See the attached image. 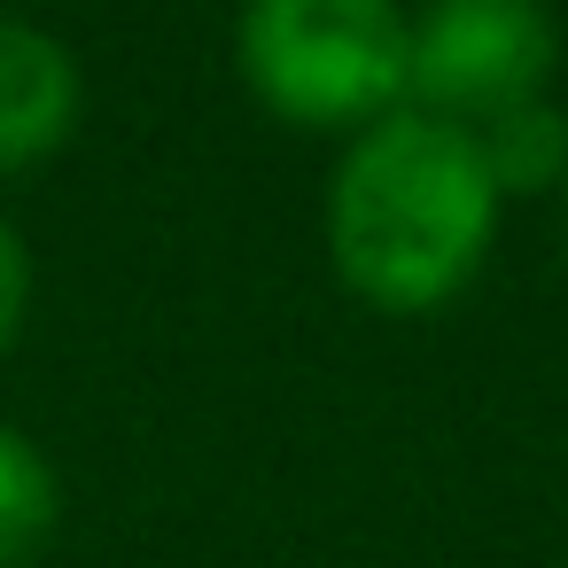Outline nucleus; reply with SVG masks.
Returning <instances> with one entry per match:
<instances>
[{"label":"nucleus","mask_w":568,"mask_h":568,"mask_svg":"<svg viewBox=\"0 0 568 568\" xmlns=\"http://www.w3.org/2000/svg\"><path fill=\"white\" fill-rule=\"evenodd\" d=\"M79 55L24 17H0V172H32L79 133Z\"/></svg>","instance_id":"4"},{"label":"nucleus","mask_w":568,"mask_h":568,"mask_svg":"<svg viewBox=\"0 0 568 568\" xmlns=\"http://www.w3.org/2000/svg\"><path fill=\"white\" fill-rule=\"evenodd\" d=\"M560 203H568V187H560Z\"/></svg>","instance_id":"8"},{"label":"nucleus","mask_w":568,"mask_h":568,"mask_svg":"<svg viewBox=\"0 0 568 568\" xmlns=\"http://www.w3.org/2000/svg\"><path fill=\"white\" fill-rule=\"evenodd\" d=\"M459 133L475 141L498 203L506 195H552V187H568V110L552 94H537L521 110H498L483 125H459Z\"/></svg>","instance_id":"5"},{"label":"nucleus","mask_w":568,"mask_h":568,"mask_svg":"<svg viewBox=\"0 0 568 568\" xmlns=\"http://www.w3.org/2000/svg\"><path fill=\"white\" fill-rule=\"evenodd\" d=\"M498 187L475 141L428 110L351 133L327 187V257L343 288L389 320L444 312L490 257Z\"/></svg>","instance_id":"1"},{"label":"nucleus","mask_w":568,"mask_h":568,"mask_svg":"<svg viewBox=\"0 0 568 568\" xmlns=\"http://www.w3.org/2000/svg\"><path fill=\"white\" fill-rule=\"evenodd\" d=\"M55 521H63L55 459L17 420H0V568H32V552L55 537Z\"/></svg>","instance_id":"6"},{"label":"nucleus","mask_w":568,"mask_h":568,"mask_svg":"<svg viewBox=\"0 0 568 568\" xmlns=\"http://www.w3.org/2000/svg\"><path fill=\"white\" fill-rule=\"evenodd\" d=\"M24 304H32V257H24V234L0 219V358L24 327Z\"/></svg>","instance_id":"7"},{"label":"nucleus","mask_w":568,"mask_h":568,"mask_svg":"<svg viewBox=\"0 0 568 568\" xmlns=\"http://www.w3.org/2000/svg\"><path fill=\"white\" fill-rule=\"evenodd\" d=\"M413 17L397 0H242L234 63L250 94L304 133H366L405 110Z\"/></svg>","instance_id":"2"},{"label":"nucleus","mask_w":568,"mask_h":568,"mask_svg":"<svg viewBox=\"0 0 568 568\" xmlns=\"http://www.w3.org/2000/svg\"><path fill=\"white\" fill-rule=\"evenodd\" d=\"M560 71V24L545 0H428L413 17L405 55V110L444 125H483L521 110Z\"/></svg>","instance_id":"3"}]
</instances>
